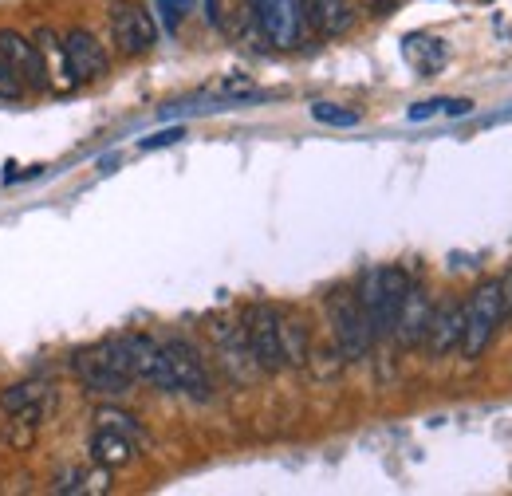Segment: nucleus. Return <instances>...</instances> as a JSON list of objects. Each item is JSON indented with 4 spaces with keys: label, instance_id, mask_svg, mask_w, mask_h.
Instances as JSON below:
<instances>
[{
    "label": "nucleus",
    "instance_id": "23",
    "mask_svg": "<svg viewBox=\"0 0 512 496\" xmlns=\"http://www.w3.org/2000/svg\"><path fill=\"white\" fill-rule=\"evenodd\" d=\"M99 426H111V430H119V434L138 437L134 418H130V414H123V410H99Z\"/></svg>",
    "mask_w": 512,
    "mask_h": 496
},
{
    "label": "nucleus",
    "instance_id": "16",
    "mask_svg": "<svg viewBox=\"0 0 512 496\" xmlns=\"http://www.w3.org/2000/svg\"><path fill=\"white\" fill-rule=\"evenodd\" d=\"M91 457H95V465H103V469H123L134 461V437L119 434V430H111V426H99L95 437H91Z\"/></svg>",
    "mask_w": 512,
    "mask_h": 496
},
{
    "label": "nucleus",
    "instance_id": "9",
    "mask_svg": "<svg viewBox=\"0 0 512 496\" xmlns=\"http://www.w3.org/2000/svg\"><path fill=\"white\" fill-rule=\"evenodd\" d=\"M0 60L12 67V75L24 83V91H48L52 87V71L40 56V48L20 36L16 28H0Z\"/></svg>",
    "mask_w": 512,
    "mask_h": 496
},
{
    "label": "nucleus",
    "instance_id": "17",
    "mask_svg": "<svg viewBox=\"0 0 512 496\" xmlns=\"http://www.w3.org/2000/svg\"><path fill=\"white\" fill-rule=\"evenodd\" d=\"M280 335H284V359L288 367H304L308 363V327L296 315L280 311Z\"/></svg>",
    "mask_w": 512,
    "mask_h": 496
},
{
    "label": "nucleus",
    "instance_id": "14",
    "mask_svg": "<svg viewBox=\"0 0 512 496\" xmlns=\"http://www.w3.org/2000/svg\"><path fill=\"white\" fill-rule=\"evenodd\" d=\"M461 327H465V308L461 304H446V308L430 311V327H426L422 347L434 359H442V355H449L461 343Z\"/></svg>",
    "mask_w": 512,
    "mask_h": 496
},
{
    "label": "nucleus",
    "instance_id": "4",
    "mask_svg": "<svg viewBox=\"0 0 512 496\" xmlns=\"http://www.w3.org/2000/svg\"><path fill=\"white\" fill-rule=\"evenodd\" d=\"M103 347L111 351V359H115L134 382H150V386L174 394V378H170L166 351H162L158 339H150V335H115V339H107Z\"/></svg>",
    "mask_w": 512,
    "mask_h": 496
},
{
    "label": "nucleus",
    "instance_id": "2",
    "mask_svg": "<svg viewBox=\"0 0 512 496\" xmlns=\"http://www.w3.org/2000/svg\"><path fill=\"white\" fill-rule=\"evenodd\" d=\"M327 319H331V335H335V347L347 363L363 359L375 343V327L367 319V311L359 304L355 288H335L327 296Z\"/></svg>",
    "mask_w": 512,
    "mask_h": 496
},
{
    "label": "nucleus",
    "instance_id": "24",
    "mask_svg": "<svg viewBox=\"0 0 512 496\" xmlns=\"http://www.w3.org/2000/svg\"><path fill=\"white\" fill-rule=\"evenodd\" d=\"M178 138H182V130H162V134L146 138V142H142V150H154V146H170V142H178Z\"/></svg>",
    "mask_w": 512,
    "mask_h": 496
},
{
    "label": "nucleus",
    "instance_id": "20",
    "mask_svg": "<svg viewBox=\"0 0 512 496\" xmlns=\"http://www.w3.org/2000/svg\"><path fill=\"white\" fill-rule=\"evenodd\" d=\"M190 12H193V0H158V16H162V24L170 32H178Z\"/></svg>",
    "mask_w": 512,
    "mask_h": 496
},
{
    "label": "nucleus",
    "instance_id": "19",
    "mask_svg": "<svg viewBox=\"0 0 512 496\" xmlns=\"http://www.w3.org/2000/svg\"><path fill=\"white\" fill-rule=\"evenodd\" d=\"M312 119L327 126H359V115H355V111H343V107H335V103H316V107H312Z\"/></svg>",
    "mask_w": 512,
    "mask_h": 496
},
{
    "label": "nucleus",
    "instance_id": "22",
    "mask_svg": "<svg viewBox=\"0 0 512 496\" xmlns=\"http://www.w3.org/2000/svg\"><path fill=\"white\" fill-rule=\"evenodd\" d=\"M16 99H24V83L12 75V67L0 60V103H16Z\"/></svg>",
    "mask_w": 512,
    "mask_h": 496
},
{
    "label": "nucleus",
    "instance_id": "3",
    "mask_svg": "<svg viewBox=\"0 0 512 496\" xmlns=\"http://www.w3.org/2000/svg\"><path fill=\"white\" fill-rule=\"evenodd\" d=\"M505 323V304H501V280H485L469 304H465V327H461V355L465 359H481L489 351V343L497 339Z\"/></svg>",
    "mask_w": 512,
    "mask_h": 496
},
{
    "label": "nucleus",
    "instance_id": "21",
    "mask_svg": "<svg viewBox=\"0 0 512 496\" xmlns=\"http://www.w3.org/2000/svg\"><path fill=\"white\" fill-rule=\"evenodd\" d=\"M52 493H60V496L87 493V473H83V469H64V473L56 477V485H52Z\"/></svg>",
    "mask_w": 512,
    "mask_h": 496
},
{
    "label": "nucleus",
    "instance_id": "5",
    "mask_svg": "<svg viewBox=\"0 0 512 496\" xmlns=\"http://www.w3.org/2000/svg\"><path fill=\"white\" fill-rule=\"evenodd\" d=\"M241 335L249 343V355H253L256 371L276 374L288 367L284 359V335H280V311L268 308V304H253L241 319Z\"/></svg>",
    "mask_w": 512,
    "mask_h": 496
},
{
    "label": "nucleus",
    "instance_id": "8",
    "mask_svg": "<svg viewBox=\"0 0 512 496\" xmlns=\"http://www.w3.org/2000/svg\"><path fill=\"white\" fill-rule=\"evenodd\" d=\"M71 371H75V378L91 394H103V398H119V394H127L130 386H134V378L111 359V351L103 343L99 347H87V351H75L71 355Z\"/></svg>",
    "mask_w": 512,
    "mask_h": 496
},
{
    "label": "nucleus",
    "instance_id": "7",
    "mask_svg": "<svg viewBox=\"0 0 512 496\" xmlns=\"http://www.w3.org/2000/svg\"><path fill=\"white\" fill-rule=\"evenodd\" d=\"M111 40H115L119 56L138 60L158 44V24L138 0H115L111 4Z\"/></svg>",
    "mask_w": 512,
    "mask_h": 496
},
{
    "label": "nucleus",
    "instance_id": "15",
    "mask_svg": "<svg viewBox=\"0 0 512 496\" xmlns=\"http://www.w3.org/2000/svg\"><path fill=\"white\" fill-rule=\"evenodd\" d=\"M44 402H48V394H44V386H36V382H20V386H4V390H0V410H4L8 418L32 422V426H40Z\"/></svg>",
    "mask_w": 512,
    "mask_h": 496
},
{
    "label": "nucleus",
    "instance_id": "18",
    "mask_svg": "<svg viewBox=\"0 0 512 496\" xmlns=\"http://www.w3.org/2000/svg\"><path fill=\"white\" fill-rule=\"evenodd\" d=\"M473 103L469 99H430V103H418L410 107V123H422V119H434V115H469Z\"/></svg>",
    "mask_w": 512,
    "mask_h": 496
},
{
    "label": "nucleus",
    "instance_id": "11",
    "mask_svg": "<svg viewBox=\"0 0 512 496\" xmlns=\"http://www.w3.org/2000/svg\"><path fill=\"white\" fill-rule=\"evenodd\" d=\"M60 52H64V67H67V75H71V83H91V79L107 75V67H111L107 48H103L91 32H83V28H71V32H67Z\"/></svg>",
    "mask_w": 512,
    "mask_h": 496
},
{
    "label": "nucleus",
    "instance_id": "6",
    "mask_svg": "<svg viewBox=\"0 0 512 496\" xmlns=\"http://www.w3.org/2000/svg\"><path fill=\"white\" fill-rule=\"evenodd\" d=\"M253 16L260 36L280 52L300 48L304 36H308V20H304L300 0H253Z\"/></svg>",
    "mask_w": 512,
    "mask_h": 496
},
{
    "label": "nucleus",
    "instance_id": "12",
    "mask_svg": "<svg viewBox=\"0 0 512 496\" xmlns=\"http://www.w3.org/2000/svg\"><path fill=\"white\" fill-rule=\"evenodd\" d=\"M430 300H426V292H422V284H414L410 280V292H406V300H402V308H398V319H394V339L402 343V347H422V339H426V327H430Z\"/></svg>",
    "mask_w": 512,
    "mask_h": 496
},
{
    "label": "nucleus",
    "instance_id": "13",
    "mask_svg": "<svg viewBox=\"0 0 512 496\" xmlns=\"http://www.w3.org/2000/svg\"><path fill=\"white\" fill-rule=\"evenodd\" d=\"M300 4H304L308 28H312L316 36H323V40L343 36V32H351V24H355L351 0H300Z\"/></svg>",
    "mask_w": 512,
    "mask_h": 496
},
{
    "label": "nucleus",
    "instance_id": "1",
    "mask_svg": "<svg viewBox=\"0 0 512 496\" xmlns=\"http://www.w3.org/2000/svg\"><path fill=\"white\" fill-rule=\"evenodd\" d=\"M406 292H410L406 268L383 264V268H367V272L359 276L355 296H359V304L367 311L371 327H375V339H383V335L394 331V319H398V308H402Z\"/></svg>",
    "mask_w": 512,
    "mask_h": 496
},
{
    "label": "nucleus",
    "instance_id": "10",
    "mask_svg": "<svg viewBox=\"0 0 512 496\" xmlns=\"http://www.w3.org/2000/svg\"><path fill=\"white\" fill-rule=\"evenodd\" d=\"M162 351H166V367H170V378H174V394H190L193 402H209L213 398V382H209V371H205L197 347L186 343V339H166Z\"/></svg>",
    "mask_w": 512,
    "mask_h": 496
}]
</instances>
